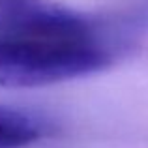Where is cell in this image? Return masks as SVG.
<instances>
[{
    "label": "cell",
    "mask_w": 148,
    "mask_h": 148,
    "mask_svg": "<svg viewBox=\"0 0 148 148\" xmlns=\"http://www.w3.org/2000/svg\"><path fill=\"white\" fill-rule=\"evenodd\" d=\"M98 19L47 0H0V86L36 88L98 73L116 56Z\"/></svg>",
    "instance_id": "1"
},
{
    "label": "cell",
    "mask_w": 148,
    "mask_h": 148,
    "mask_svg": "<svg viewBox=\"0 0 148 148\" xmlns=\"http://www.w3.org/2000/svg\"><path fill=\"white\" fill-rule=\"evenodd\" d=\"M45 122L21 109L0 105V148H25L45 135Z\"/></svg>",
    "instance_id": "2"
}]
</instances>
